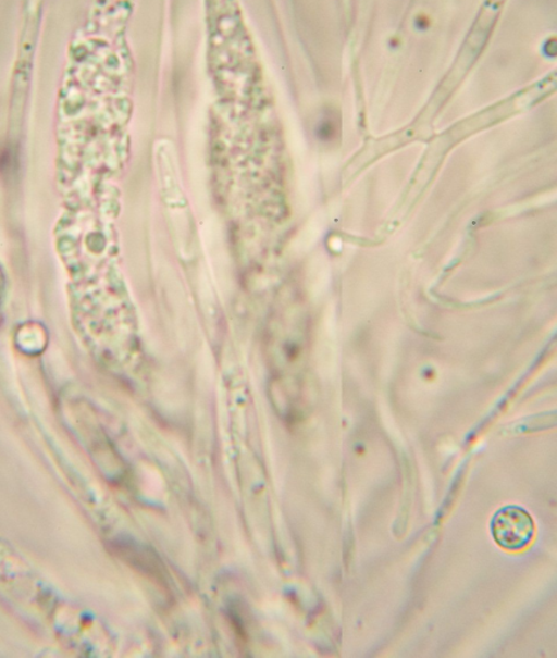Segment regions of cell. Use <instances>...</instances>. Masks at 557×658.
<instances>
[{
  "label": "cell",
  "instance_id": "1",
  "mask_svg": "<svg viewBox=\"0 0 557 658\" xmlns=\"http://www.w3.org/2000/svg\"><path fill=\"white\" fill-rule=\"evenodd\" d=\"M493 539L503 549L519 551L531 546L535 523L525 509L518 506L500 508L491 523Z\"/></svg>",
  "mask_w": 557,
  "mask_h": 658
}]
</instances>
